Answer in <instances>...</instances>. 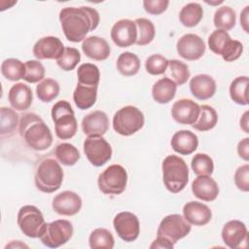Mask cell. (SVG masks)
I'll return each mask as SVG.
<instances>
[{"label":"cell","instance_id":"1","mask_svg":"<svg viewBox=\"0 0 249 249\" xmlns=\"http://www.w3.org/2000/svg\"><path fill=\"white\" fill-rule=\"evenodd\" d=\"M99 20V13L88 6L65 7L59 12L62 31L66 39L74 43L84 41L87 34L98 26Z\"/></svg>","mask_w":249,"mask_h":249},{"label":"cell","instance_id":"2","mask_svg":"<svg viewBox=\"0 0 249 249\" xmlns=\"http://www.w3.org/2000/svg\"><path fill=\"white\" fill-rule=\"evenodd\" d=\"M18 131L27 146L34 151H45L53 143L50 127L35 113H27L21 117Z\"/></svg>","mask_w":249,"mask_h":249},{"label":"cell","instance_id":"3","mask_svg":"<svg viewBox=\"0 0 249 249\" xmlns=\"http://www.w3.org/2000/svg\"><path fill=\"white\" fill-rule=\"evenodd\" d=\"M161 169L163 184L170 193L177 194L185 189L189 181V168L182 158L176 155L165 157Z\"/></svg>","mask_w":249,"mask_h":249},{"label":"cell","instance_id":"4","mask_svg":"<svg viewBox=\"0 0 249 249\" xmlns=\"http://www.w3.org/2000/svg\"><path fill=\"white\" fill-rule=\"evenodd\" d=\"M34 181L37 189L43 193L57 191L63 181V170L58 161L53 158L42 160L37 165Z\"/></svg>","mask_w":249,"mask_h":249},{"label":"cell","instance_id":"5","mask_svg":"<svg viewBox=\"0 0 249 249\" xmlns=\"http://www.w3.org/2000/svg\"><path fill=\"white\" fill-rule=\"evenodd\" d=\"M52 119L54 123L55 135L59 139H70L76 134L78 124L74 111L68 101L59 100L53 106Z\"/></svg>","mask_w":249,"mask_h":249},{"label":"cell","instance_id":"6","mask_svg":"<svg viewBox=\"0 0 249 249\" xmlns=\"http://www.w3.org/2000/svg\"><path fill=\"white\" fill-rule=\"evenodd\" d=\"M145 123L144 115L135 106L127 105L117 111L113 117L114 130L123 136H129L140 130Z\"/></svg>","mask_w":249,"mask_h":249},{"label":"cell","instance_id":"7","mask_svg":"<svg viewBox=\"0 0 249 249\" xmlns=\"http://www.w3.org/2000/svg\"><path fill=\"white\" fill-rule=\"evenodd\" d=\"M126 184V170L120 164L108 166L97 179L98 188L105 195H121L125 190Z\"/></svg>","mask_w":249,"mask_h":249},{"label":"cell","instance_id":"8","mask_svg":"<svg viewBox=\"0 0 249 249\" xmlns=\"http://www.w3.org/2000/svg\"><path fill=\"white\" fill-rule=\"evenodd\" d=\"M17 222L22 233L31 238L40 237L47 225L42 212L34 205L20 207Z\"/></svg>","mask_w":249,"mask_h":249},{"label":"cell","instance_id":"9","mask_svg":"<svg viewBox=\"0 0 249 249\" xmlns=\"http://www.w3.org/2000/svg\"><path fill=\"white\" fill-rule=\"evenodd\" d=\"M73 226L68 220H55L47 223L40 235L41 242L50 248H57L67 243L73 235Z\"/></svg>","mask_w":249,"mask_h":249},{"label":"cell","instance_id":"10","mask_svg":"<svg viewBox=\"0 0 249 249\" xmlns=\"http://www.w3.org/2000/svg\"><path fill=\"white\" fill-rule=\"evenodd\" d=\"M191 224L180 214L165 216L160 223L157 236L163 237L175 244L179 239L187 236L191 231Z\"/></svg>","mask_w":249,"mask_h":249},{"label":"cell","instance_id":"11","mask_svg":"<svg viewBox=\"0 0 249 249\" xmlns=\"http://www.w3.org/2000/svg\"><path fill=\"white\" fill-rule=\"evenodd\" d=\"M84 153L93 166H102L112 157V148L102 136H89L84 141Z\"/></svg>","mask_w":249,"mask_h":249},{"label":"cell","instance_id":"12","mask_svg":"<svg viewBox=\"0 0 249 249\" xmlns=\"http://www.w3.org/2000/svg\"><path fill=\"white\" fill-rule=\"evenodd\" d=\"M113 226L119 237L125 242L136 240L140 232V224L137 216L128 211L118 213L113 220Z\"/></svg>","mask_w":249,"mask_h":249},{"label":"cell","instance_id":"13","mask_svg":"<svg viewBox=\"0 0 249 249\" xmlns=\"http://www.w3.org/2000/svg\"><path fill=\"white\" fill-rule=\"evenodd\" d=\"M178 54L190 61L199 59L205 53V43L196 34L188 33L180 37L176 44Z\"/></svg>","mask_w":249,"mask_h":249},{"label":"cell","instance_id":"14","mask_svg":"<svg viewBox=\"0 0 249 249\" xmlns=\"http://www.w3.org/2000/svg\"><path fill=\"white\" fill-rule=\"evenodd\" d=\"M111 39L120 48H126L135 44L137 28L134 21L127 18L118 20L111 28Z\"/></svg>","mask_w":249,"mask_h":249},{"label":"cell","instance_id":"15","mask_svg":"<svg viewBox=\"0 0 249 249\" xmlns=\"http://www.w3.org/2000/svg\"><path fill=\"white\" fill-rule=\"evenodd\" d=\"M200 106L192 99L182 98L174 102L171 116L175 122L181 124H194L198 118Z\"/></svg>","mask_w":249,"mask_h":249},{"label":"cell","instance_id":"16","mask_svg":"<svg viewBox=\"0 0 249 249\" xmlns=\"http://www.w3.org/2000/svg\"><path fill=\"white\" fill-rule=\"evenodd\" d=\"M222 239L224 243L231 248L242 247V243L248 240V231L245 224L239 220H231L227 222L222 229Z\"/></svg>","mask_w":249,"mask_h":249},{"label":"cell","instance_id":"17","mask_svg":"<svg viewBox=\"0 0 249 249\" xmlns=\"http://www.w3.org/2000/svg\"><path fill=\"white\" fill-rule=\"evenodd\" d=\"M53 209L59 215L73 216L82 208L81 196L72 191H63L53 199Z\"/></svg>","mask_w":249,"mask_h":249},{"label":"cell","instance_id":"18","mask_svg":"<svg viewBox=\"0 0 249 249\" xmlns=\"http://www.w3.org/2000/svg\"><path fill=\"white\" fill-rule=\"evenodd\" d=\"M64 46L59 38L46 36L39 39L33 47V54L38 59H58L64 52Z\"/></svg>","mask_w":249,"mask_h":249},{"label":"cell","instance_id":"19","mask_svg":"<svg viewBox=\"0 0 249 249\" xmlns=\"http://www.w3.org/2000/svg\"><path fill=\"white\" fill-rule=\"evenodd\" d=\"M82 130L88 136H102L109 129V119L103 111H93L82 120Z\"/></svg>","mask_w":249,"mask_h":249},{"label":"cell","instance_id":"20","mask_svg":"<svg viewBox=\"0 0 249 249\" xmlns=\"http://www.w3.org/2000/svg\"><path fill=\"white\" fill-rule=\"evenodd\" d=\"M192 192L196 197L203 201H213L219 195L217 182L210 176H197L192 183Z\"/></svg>","mask_w":249,"mask_h":249},{"label":"cell","instance_id":"21","mask_svg":"<svg viewBox=\"0 0 249 249\" xmlns=\"http://www.w3.org/2000/svg\"><path fill=\"white\" fill-rule=\"evenodd\" d=\"M184 218L195 226H205L208 224L212 217L210 208L198 201H189L183 207Z\"/></svg>","mask_w":249,"mask_h":249},{"label":"cell","instance_id":"22","mask_svg":"<svg viewBox=\"0 0 249 249\" xmlns=\"http://www.w3.org/2000/svg\"><path fill=\"white\" fill-rule=\"evenodd\" d=\"M83 53L89 58L97 61L105 60L110 55V46L108 42L98 36H89L82 43Z\"/></svg>","mask_w":249,"mask_h":249},{"label":"cell","instance_id":"23","mask_svg":"<svg viewBox=\"0 0 249 249\" xmlns=\"http://www.w3.org/2000/svg\"><path fill=\"white\" fill-rule=\"evenodd\" d=\"M190 90L196 99L206 100L215 94L216 82L207 74H198L191 79Z\"/></svg>","mask_w":249,"mask_h":249},{"label":"cell","instance_id":"24","mask_svg":"<svg viewBox=\"0 0 249 249\" xmlns=\"http://www.w3.org/2000/svg\"><path fill=\"white\" fill-rule=\"evenodd\" d=\"M8 99L13 109L18 111L27 110L32 104V90L27 85L23 83H17L10 89Z\"/></svg>","mask_w":249,"mask_h":249},{"label":"cell","instance_id":"25","mask_svg":"<svg viewBox=\"0 0 249 249\" xmlns=\"http://www.w3.org/2000/svg\"><path fill=\"white\" fill-rule=\"evenodd\" d=\"M170 144L176 153L188 156L197 149L198 138L191 130L182 129L173 134Z\"/></svg>","mask_w":249,"mask_h":249},{"label":"cell","instance_id":"26","mask_svg":"<svg viewBox=\"0 0 249 249\" xmlns=\"http://www.w3.org/2000/svg\"><path fill=\"white\" fill-rule=\"evenodd\" d=\"M177 86L169 78H161L158 80L152 88L153 99L160 104H166L171 101L176 93Z\"/></svg>","mask_w":249,"mask_h":249},{"label":"cell","instance_id":"27","mask_svg":"<svg viewBox=\"0 0 249 249\" xmlns=\"http://www.w3.org/2000/svg\"><path fill=\"white\" fill-rule=\"evenodd\" d=\"M97 97V87H89L78 84L74 92L73 100L76 106L81 110H87L92 107Z\"/></svg>","mask_w":249,"mask_h":249},{"label":"cell","instance_id":"28","mask_svg":"<svg viewBox=\"0 0 249 249\" xmlns=\"http://www.w3.org/2000/svg\"><path fill=\"white\" fill-rule=\"evenodd\" d=\"M139 57L130 52L121 53L117 59V69L124 76H134L140 70Z\"/></svg>","mask_w":249,"mask_h":249},{"label":"cell","instance_id":"29","mask_svg":"<svg viewBox=\"0 0 249 249\" xmlns=\"http://www.w3.org/2000/svg\"><path fill=\"white\" fill-rule=\"evenodd\" d=\"M218 122L216 110L210 105H201L197 120L192 126L198 131H208L215 127Z\"/></svg>","mask_w":249,"mask_h":249},{"label":"cell","instance_id":"30","mask_svg":"<svg viewBox=\"0 0 249 249\" xmlns=\"http://www.w3.org/2000/svg\"><path fill=\"white\" fill-rule=\"evenodd\" d=\"M203 17V10L198 3H189L185 5L180 13L179 19L180 22L186 27H194L199 23Z\"/></svg>","mask_w":249,"mask_h":249},{"label":"cell","instance_id":"31","mask_svg":"<svg viewBox=\"0 0 249 249\" xmlns=\"http://www.w3.org/2000/svg\"><path fill=\"white\" fill-rule=\"evenodd\" d=\"M78 84L89 87H97L100 80V72L92 63H83L77 70Z\"/></svg>","mask_w":249,"mask_h":249},{"label":"cell","instance_id":"32","mask_svg":"<svg viewBox=\"0 0 249 249\" xmlns=\"http://www.w3.org/2000/svg\"><path fill=\"white\" fill-rule=\"evenodd\" d=\"M213 21L217 29L224 31L231 30L235 25V12L230 6L219 7L214 14Z\"/></svg>","mask_w":249,"mask_h":249},{"label":"cell","instance_id":"33","mask_svg":"<svg viewBox=\"0 0 249 249\" xmlns=\"http://www.w3.org/2000/svg\"><path fill=\"white\" fill-rule=\"evenodd\" d=\"M1 73L9 81H18L24 78L25 64L17 58H7L1 64Z\"/></svg>","mask_w":249,"mask_h":249},{"label":"cell","instance_id":"34","mask_svg":"<svg viewBox=\"0 0 249 249\" xmlns=\"http://www.w3.org/2000/svg\"><path fill=\"white\" fill-rule=\"evenodd\" d=\"M249 78L247 76H239L235 78L230 86V96L233 102L239 105H247L249 103L247 96Z\"/></svg>","mask_w":249,"mask_h":249},{"label":"cell","instance_id":"35","mask_svg":"<svg viewBox=\"0 0 249 249\" xmlns=\"http://www.w3.org/2000/svg\"><path fill=\"white\" fill-rule=\"evenodd\" d=\"M57 160L66 166L74 165L80 160L79 150L70 143H60L54 150Z\"/></svg>","mask_w":249,"mask_h":249},{"label":"cell","instance_id":"36","mask_svg":"<svg viewBox=\"0 0 249 249\" xmlns=\"http://www.w3.org/2000/svg\"><path fill=\"white\" fill-rule=\"evenodd\" d=\"M134 23L137 28V40L135 44L138 46H146L150 44L154 40L156 34L154 23L150 19L144 18H136Z\"/></svg>","mask_w":249,"mask_h":249},{"label":"cell","instance_id":"37","mask_svg":"<svg viewBox=\"0 0 249 249\" xmlns=\"http://www.w3.org/2000/svg\"><path fill=\"white\" fill-rule=\"evenodd\" d=\"M89 244L91 249H112L114 247L115 240L113 234L108 230L103 228H97L93 230L89 234Z\"/></svg>","mask_w":249,"mask_h":249},{"label":"cell","instance_id":"38","mask_svg":"<svg viewBox=\"0 0 249 249\" xmlns=\"http://www.w3.org/2000/svg\"><path fill=\"white\" fill-rule=\"evenodd\" d=\"M59 93V84L51 78L44 79L36 87L37 97L45 103L53 101Z\"/></svg>","mask_w":249,"mask_h":249},{"label":"cell","instance_id":"39","mask_svg":"<svg viewBox=\"0 0 249 249\" xmlns=\"http://www.w3.org/2000/svg\"><path fill=\"white\" fill-rule=\"evenodd\" d=\"M1 124L0 134L2 137L11 136L15 131L18 124V115L11 108L1 107Z\"/></svg>","mask_w":249,"mask_h":249},{"label":"cell","instance_id":"40","mask_svg":"<svg viewBox=\"0 0 249 249\" xmlns=\"http://www.w3.org/2000/svg\"><path fill=\"white\" fill-rule=\"evenodd\" d=\"M191 167L197 176H211L214 170V162L210 156L203 153H197L192 159Z\"/></svg>","mask_w":249,"mask_h":249},{"label":"cell","instance_id":"41","mask_svg":"<svg viewBox=\"0 0 249 249\" xmlns=\"http://www.w3.org/2000/svg\"><path fill=\"white\" fill-rule=\"evenodd\" d=\"M168 70L172 81L176 84V86H182L190 78V70L186 63L180 61L178 59L168 60Z\"/></svg>","mask_w":249,"mask_h":249},{"label":"cell","instance_id":"42","mask_svg":"<svg viewBox=\"0 0 249 249\" xmlns=\"http://www.w3.org/2000/svg\"><path fill=\"white\" fill-rule=\"evenodd\" d=\"M80 60V52L75 48L66 47L61 56L58 59H56V63L58 67L63 71H71L78 65Z\"/></svg>","mask_w":249,"mask_h":249},{"label":"cell","instance_id":"43","mask_svg":"<svg viewBox=\"0 0 249 249\" xmlns=\"http://www.w3.org/2000/svg\"><path fill=\"white\" fill-rule=\"evenodd\" d=\"M25 75L23 80L27 83L35 84L43 81L45 77V67L38 60H28L25 63Z\"/></svg>","mask_w":249,"mask_h":249},{"label":"cell","instance_id":"44","mask_svg":"<svg viewBox=\"0 0 249 249\" xmlns=\"http://www.w3.org/2000/svg\"><path fill=\"white\" fill-rule=\"evenodd\" d=\"M168 60L161 54L150 55L145 61L146 71L151 75H161L166 71Z\"/></svg>","mask_w":249,"mask_h":249},{"label":"cell","instance_id":"45","mask_svg":"<svg viewBox=\"0 0 249 249\" xmlns=\"http://www.w3.org/2000/svg\"><path fill=\"white\" fill-rule=\"evenodd\" d=\"M231 39V38L227 31L216 29L208 37V47L214 53L221 54L224 46Z\"/></svg>","mask_w":249,"mask_h":249},{"label":"cell","instance_id":"46","mask_svg":"<svg viewBox=\"0 0 249 249\" xmlns=\"http://www.w3.org/2000/svg\"><path fill=\"white\" fill-rule=\"evenodd\" d=\"M243 52V45L237 40H229L224 46L221 54L223 59L227 62H231L240 57Z\"/></svg>","mask_w":249,"mask_h":249},{"label":"cell","instance_id":"47","mask_svg":"<svg viewBox=\"0 0 249 249\" xmlns=\"http://www.w3.org/2000/svg\"><path fill=\"white\" fill-rule=\"evenodd\" d=\"M234 184L238 190L242 192L249 191V165L239 166L234 173Z\"/></svg>","mask_w":249,"mask_h":249},{"label":"cell","instance_id":"48","mask_svg":"<svg viewBox=\"0 0 249 249\" xmlns=\"http://www.w3.org/2000/svg\"><path fill=\"white\" fill-rule=\"evenodd\" d=\"M169 5L168 0H145L143 1L144 10L151 15H160L166 11Z\"/></svg>","mask_w":249,"mask_h":249},{"label":"cell","instance_id":"49","mask_svg":"<svg viewBox=\"0 0 249 249\" xmlns=\"http://www.w3.org/2000/svg\"><path fill=\"white\" fill-rule=\"evenodd\" d=\"M237 153L242 160H244L245 161H248L249 160V138L248 137L239 141V143L237 144Z\"/></svg>","mask_w":249,"mask_h":249},{"label":"cell","instance_id":"50","mask_svg":"<svg viewBox=\"0 0 249 249\" xmlns=\"http://www.w3.org/2000/svg\"><path fill=\"white\" fill-rule=\"evenodd\" d=\"M174 247V244L171 243L170 241H168L167 239L160 237V236H157V238L153 241V243L151 244L150 248H166V249H172Z\"/></svg>","mask_w":249,"mask_h":249},{"label":"cell","instance_id":"51","mask_svg":"<svg viewBox=\"0 0 249 249\" xmlns=\"http://www.w3.org/2000/svg\"><path fill=\"white\" fill-rule=\"evenodd\" d=\"M248 9H249V7L246 6L240 14V24H241L242 28L244 29V31L247 32V33L249 32V29H248Z\"/></svg>","mask_w":249,"mask_h":249},{"label":"cell","instance_id":"52","mask_svg":"<svg viewBox=\"0 0 249 249\" xmlns=\"http://www.w3.org/2000/svg\"><path fill=\"white\" fill-rule=\"evenodd\" d=\"M249 122H248V111H246L243 115H242V117H241V119H240V127L246 132V133H248L249 132V129H248V126H249Z\"/></svg>","mask_w":249,"mask_h":249}]
</instances>
